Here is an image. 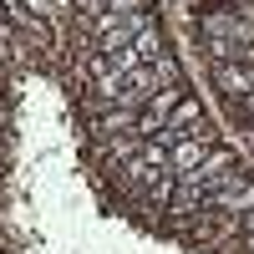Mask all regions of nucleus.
I'll return each mask as SVG.
<instances>
[{
	"label": "nucleus",
	"instance_id": "3",
	"mask_svg": "<svg viewBox=\"0 0 254 254\" xmlns=\"http://www.w3.org/2000/svg\"><path fill=\"white\" fill-rule=\"evenodd\" d=\"M219 142H224V137H183L173 153H168V173H188V168H198Z\"/></svg>",
	"mask_w": 254,
	"mask_h": 254
},
{
	"label": "nucleus",
	"instance_id": "8",
	"mask_svg": "<svg viewBox=\"0 0 254 254\" xmlns=\"http://www.w3.org/2000/svg\"><path fill=\"white\" fill-rule=\"evenodd\" d=\"M229 5H244V0H229Z\"/></svg>",
	"mask_w": 254,
	"mask_h": 254
},
{
	"label": "nucleus",
	"instance_id": "4",
	"mask_svg": "<svg viewBox=\"0 0 254 254\" xmlns=\"http://www.w3.org/2000/svg\"><path fill=\"white\" fill-rule=\"evenodd\" d=\"M198 122H203V102H198L193 92H188V97L178 102V107H173V112H168V122H163V132L183 142V137H188V132H193V127H198Z\"/></svg>",
	"mask_w": 254,
	"mask_h": 254
},
{
	"label": "nucleus",
	"instance_id": "1",
	"mask_svg": "<svg viewBox=\"0 0 254 254\" xmlns=\"http://www.w3.org/2000/svg\"><path fill=\"white\" fill-rule=\"evenodd\" d=\"M214 92L229 97V102H244L254 92V66H239V61H229V66H214Z\"/></svg>",
	"mask_w": 254,
	"mask_h": 254
},
{
	"label": "nucleus",
	"instance_id": "7",
	"mask_svg": "<svg viewBox=\"0 0 254 254\" xmlns=\"http://www.w3.org/2000/svg\"><path fill=\"white\" fill-rule=\"evenodd\" d=\"M5 122H10V112H5V97H0V132H5Z\"/></svg>",
	"mask_w": 254,
	"mask_h": 254
},
{
	"label": "nucleus",
	"instance_id": "2",
	"mask_svg": "<svg viewBox=\"0 0 254 254\" xmlns=\"http://www.w3.org/2000/svg\"><path fill=\"white\" fill-rule=\"evenodd\" d=\"M208 208L214 214H254V173L244 178V183H234V188H219V193H208Z\"/></svg>",
	"mask_w": 254,
	"mask_h": 254
},
{
	"label": "nucleus",
	"instance_id": "6",
	"mask_svg": "<svg viewBox=\"0 0 254 254\" xmlns=\"http://www.w3.org/2000/svg\"><path fill=\"white\" fill-rule=\"evenodd\" d=\"M234 107H239V117H249V122H254V92H249L244 102H234Z\"/></svg>",
	"mask_w": 254,
	"mask_h": 254
},
{
	"label": "nucleus",
	"instance_id": "5",
	"mask_svg": "<svg viewBox=\"0 0 254 254\" xmlns=\"http://www.w3.org/2000/svg\"><path fill=\"white\" fill-rule=\"evenodd\" d=\"M239 244L254 254V214H244V234H239Z\"/></svg>",
	"mask_w": 254,
	"mask_h": 254
},
{
	"label": "nucleus",
	"instance_id": "9",
	"mask_svg": "<svg viewBox=\"0 0 254 254\" xmlns=\"http://www.w3.org/2000/svg\"><path fill=\"white\" fill-rule=\"evenodd\" d=\"M244 254H249V249H244Z\"/></svg>",
	"mask_w": 254,
	"mask_h": 254
}]
</instances>
